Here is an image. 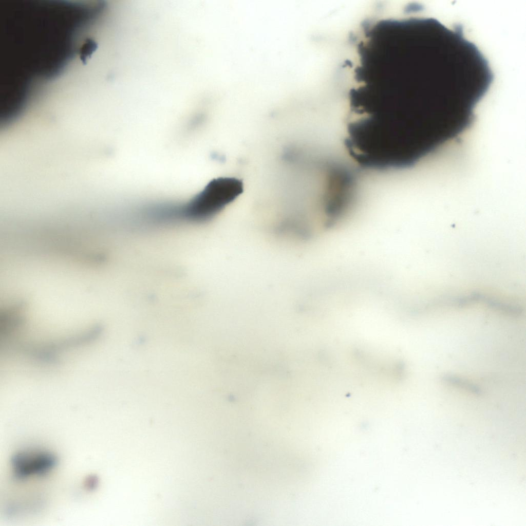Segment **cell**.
<instances>
[{
    "mask_svg": "<svg viewBox=\"0 0 526 526\" xmlns=\"http://www.w3.org/2000/svg\"><path fill=\"white\" fill-rule=\"evenodd\" d=\"M243 187L242 181L235 177L214 179L184 205L181 212L189 219L208 221L236 199Z\"/></svg>",
    "mask_w": 526,
    "mask_h": 526,
    "instance_id": "cell-2",
    "label": "cell"
},
{
    "mask_svg": "<svg viewBox=\"0 0 526 526\" xmlns=\"http://www.w3.org/2000/svg\"><path fill=\"white\" fill-rule=\"evenodd\" d=\"M363 74L386 107L440 146L471 128L493 80L488 61L462 28L426 17L370 38Z\"/></svg>",
    "mask_w": 526,
    "mask_h": 526,
    "instance_id": "cell-1",
    "label": "cell"
}]
</instances>
